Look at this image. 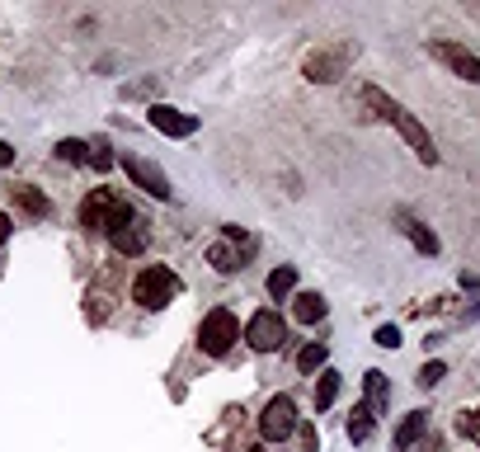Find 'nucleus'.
Segmentation results:
<instances>
[{"label":"nucleus","mask_w":480,"mask_h":452,"mask_svg":"<svg viewBox=\"0 0 480 452\" xmlns=\"http://www.w3.org/2000/svg\"><path fill=\"white\" fill-rule=\"evenodd\" d=\"M363 104L377 113L382 123H391L395 132H401L405 141H410V151L424 160V165H438V147H434V137H429V128H424L414 113L405 108V104H395L386 90H377V85H363Z\"/></svg>","instance_id":"obj_1"},{"label":"nucleus","mask_w":480,"mask_h":452,"mask_svg":"<svg viewBox=\"0 0 480 452\" xmlns=\"http://www.w3.org/2000/svg\"><path fill=\"white\" fill-rule=\"evenodd\" d=\"M132 217H137V212H132L113 189H95V193L80 203V226H85V231H113L118 221H132Z\"/></svg>","instance_id":"obj_2"},{"label":"nucleus","mask_w":480,"mask_h":452,"mask_svg":"<svg viewBox=\"0 0 480 452\" xmlns=\"http://www.w3.org/2000/svg\"><path fill=\"white\" fill-rule=\"evenodd\" d=\"M179 297V273H169L165 264H151V269H141L137 282H132V302L137 306H147V311H160Z\"/></svg>","instance_id":"obj_3"},{"label":"nucleus","mask_w":480,"mask_h":452,"mask_svg":"<svg viewBox=\"0 0 480 452\" xmlns=\"http://www.w3.org/2000/svg\"><path fill=\"white\" fill-rule=\"evenodd\" d=\"M236 339H240V321L231 316V311H226V306L208 311V316H203V330H198V349L212 354V358H221V354H231Z\"/></svg>","instance_id":"obj_4"},{"label":"nucleus","mask_w":480,"mask_h":452,"mask_svg":"<svg viewBox=\"0 0 480 452\" xmlns=\"http://www.w3.org/2000/svg\"><path fill=\"white\" fill-rule=\"evenodd\" d=\"M353 56H358V47L353 43H339V47H316V52H311L306 56V80L311 85H330V80H339V76H344V67L353 62Z\"/></svg>","instance_id":"obj_5"},{"label":"nucleus","mask_w":480,"mask_h":452,"mask_svg":"<svg viewBox=\"0 0 480 452\" xmlns=\"http://www.w3.org/2000/svg\"><path fill=\"white\" fill-rule=\"evenodd\" d=\"M245 339H250V349L273 354V349H282V339H288V325H282L278 311H260V316H250Z\"/></svg>","instance_id":"obj_6"},{"label":"nucleus","mask_w":480,"mask_h":452,"mask_svg":"<svg viewBox=\"0 0 480 452\" xmlns=\"http://www.w3.org/2000/svg\"><path fill=\"white\" fill-rule=\"evenodd\" d=\"M292 429H297V406L288 401V396H273V401L264 406V415H260V434L269 443H282Z\"/></svg>","instance_id":"obj_7"},{"label":"nucleus","mask_w":480,"mask_h":452,"mask_svg":"<svg viewBox=\"0 0 480 452\" xmlns=\"http://www.w3.org/2000/svg\"><path fill=\"white\" fill-rule=\"evenodd\" d=\"M429 52L438 56L443 67H452V76L471 80L475 90H480V56H475V52H466L462 43H429Z\"/></svg>","instance_id":"obj_8"},{"label":"nucleus","mask_w":480,"mask_h":452,"mask_svg":"<svg viewBox=\"0 0 480 452\" xmlns=\"http://www.w3.org/2000/svg\"><path fill=\"white\" fill-rule=\"evenodd\" d=\"M123 170H128V180L137 189H147L151 198H169V180H165V170H156L151 160H141V156H123Z\"/></svg>","instance_id":"obj_9"},{"label":"nucleus","mask_w":480,"mask_h":452,"mask_svg":"<svg viewBox=\"0 0 480 452\" xmlns=\"http://www.w3.org/2000/svg\"><path fill=\"white\" fill-rule=\"evenodd\" d=\"M151 128L165 132V137H193L198 132V118H193V113L169 108V104H151Z\"/></svg>","instance_id":"obj_10"},{"label":"nucleus","mask_w":480,"mask_h":452,"mask_svg":"<svg viewBox=\"0 0 480 452\" xmlns=\"http://www.w3.org/2000/svg\"><path fill=\"white\" fill-rule=\"evenodd\" d=\"M108 241H113V250H118V254H141L151 236H147V226H141V221L132 217V221H118V226H113Z\"/></svg>","instance_id":"obj_11"},{"label":"nucleus","mask_w":480,"mask_h":452,"mask_svg":"<svg viewBox=\"0 0 480 452\" xmlns=\"http://www.w3.org/2000/svg\"><path fill=\"white\" fill-rule=\"evenodd\" d=\"M424 429H429V410H410V415L401 419V429H395V438H391V443L405 452V447H414V443L424 438Z\"/></svg>","instance_id":"obj_12"},{"label":"nucleus","mask_w":480,"mask_h":452,"mask_svg":"<svg viewBox=\"0 0 480 452\" xmlns=\"http://www.w3.org/2000/svg\"><path fill=\"white\" fill-rule=\"evenodd\" d=\"M325 311H330V306H325V297H321V293H301V297L292 302V316H297L301 325H316V321H325Z\"/></svg>","instance_id":"obj_13"},{"label":"nucleus","mask_w":480,"mask_h":452,"mask_svg":"<svg viewBox=\"0 0 480 452\" xmlns=\"http://www.w3.org/2000/svg\"><path fill=\"white\" fill-rule=\"evenodd\" d=\"M401 231L410 236V245L419 250V254H438V236L429 231L424 221H414V217H401Z\"/></svg>","instance_id":"obj_14"},{"label":"nucleus","mask_w":480,"mask_h":452,"mask_svg":"<svg viewBox=\"0 0 480 452\" xmlns=\"http://www.w3.org/2000/svg\"><path fill=\"white\" fill-rule=\"evenodd\" d=\"M10 198H15V203H19L28 217H47V208H52V203H47V198H43L34 184H15V189H10Z\"/></svg>","instance_id":"obj_15"},{"label":"nucleus","mask_w":480,"mask_h":452,"mask_svg":"<svg viewBox=\"0 0 480 452\" xmlns=\"http://www.w3.org/2000/svg\"><path fill=\"white\" fill-rule=\"evenodd\" d=\"M391 406V386H386V373H367V410L382 415Z\"/></svg>","instance_id":"obj_16"},{"label":"nucleus","mask_w":480,"mask_h":452,"mask_svg":"<svg viewBox=\"0 0 480 452\" xmlns=\"http://www.w3.org/2000/svg\"><path fill=\"white\" fill-rule=\"evenodd\" d=\"M208 260H212V269H217V273H236V269H240V254H236V245H231V241H217V245L208 250Z\"/></svg>","instance_id":"obj_17"},{"label":"nucleus","mask_w":480,"mask_h":452,"mask_svg":"<svg viewBox=\"0 0 480 452\" xmlns=\"http://www.w3.org/2000/svg\"><path fill=\"white\" fill-rule=\"evenodd\" d=\"M321 382H316V410H330L334 406V396H339V373H330V367H325V373H316Z\"/></svg>","instance_id":"obj_18"},{"label":"nucleus","mask_w":480,"mask_h":452,"mask_svg":"<svg viewBox=\"0 0 480 452\" xmlns=\"http://www.w3.org/2000/svg\"><path fill=\"white\" fill-rule=\"evenodd\" d=\"M292 288H297V269H292V264H282V269H273V273H269V293H273L278 302L288 297Z\"/></svg>","instance_id":"obj_19"},{"label":"nucleus","mask_w":480,"mask_h":452,"mask_svg":"<svg viewBox=\"0 0 480 452\" xmlns=\"http://www.w3.org/2000/svg\"><path fill=\"white\" fill-rule=\"evenodd\" d=\"M325 358H330L325 344H306V349L297 354V367H301V373H325Z\"/></svg>","instance_id":"obj_20"},{"label":"nucleus","mask_w":480,"mask_h":452,"mask_svg":"<svg viewBox=\"0 0 480 452\" xmlns=\"http://www.w3.org/2000/svg\"><path fill=\"white\" fill-rule=\"evenodd\" d=\"M373 419H377L373 410L358 406V410H353V419H349V438H353V443H367V438H373Z\"/></svg>","instance_id":"obj_21"},{"label":"nucleus","mask_w":480,"mask_h":452,"mask_svg":"<svg viewBox=\"0 0 480 452\" xmlns=\"http://www.w3.org/2000/svg\"><path fill=\"white\" fill-rule=\"evenodd\" d=\"M56 156H62L66 165H85V160H90V141L66 137V141H56Z\"/></svg>","instance_id":"obj_22"},{"label":"nucleus","mask_w":480,"mask_h":452,"mask_svg":"<svg viewBox=\"0 0 480 452\" xmlns=\"http://www.w3.org/2000/svg\"><path fill=\"white\" fill-rule=\"evenodd\" d=\"M457 434H462L466 443H480V406H475V410H462V415H457Z\"/></svg>","instance_id":"obj_23"},{"label":"nucleus","mask_w":480,"mask_h":452,"mask_svg":"<svg viewBox=\"0 0 480 452\" xmlns=\"http://www.w3.org/2000/svg\"><path fill=\"white\" fill-rule=\"evenodd\" d=\"M443 377H447V367H443V363H424V367H419V377H414V382H419L424 391H429V386H438Z\"/></svg>","instance_id":"obj_24"},{"label":"nucleus","mask_w":480,"mask_h":452,"mask_svg":"<svg viewBox=\"0 0 480 452\" xmlns=\"http://www.w3.org/2000/svg\"><path fill=\"white\" fill-rule=\"evenodd\" d=\"M90 160H95V170H108V165H113V156H108V141H104V137L90 147Z\"/></svg>","instance_id":"obj_25"},{"label":"nucleus","mask_w":480,"mask_h":452,"mask_svg":"<svg viewBox=\"0 0 480 452\" xmlns=\"http://www.w3.org/2000/svg\"><path fill=\"white\" fill-rule=\"evenodd\" d=\"M377 344H382V349H395V344H401V330H395V325H382V330H377Z\"/></svg>","instance_id":"obj_26"},{"label":"nucleus","mask_w":480,"mask_h":452,"mask_svg":"<svg viewBox=\"0 0 480 452\" xmlns=\"http://www.w3.org/2000/svg\"><path fill=\"white\" fill-rule=\"evenodd\" d=\"M301 443H306V452L321 447V438H316V429H311V424H301Z\"/></svg>","instance_id":"obj_27"},{"label":"nucleus","mask_w":480,"mask_h":452,"mask_svg":"<svg viewBox=\"0 0 480 452\" xmlns=\"http://www.w3.org/2000/svg\"><path fill=\"white\" fill-rule=\"evenodd\" d=\"M5 165H15V147H10V141H0V170H5Z\"/></svg>","instance_id":"obj_28"},{"label":"nucleus","mask_w":480,"mask_h":452,"mask_svg":"<svg viewBox=\"0 0 480 452\" xmlns=\"http://www.w3.org/2000/svg\"><path fill=\"white\" fill-rule=\"evenodd\" d=\"M10 226H15V221H10L5 212H0V245H5V241H10Z\"/></svg>","instance_id":"obj_29"}]
</instances>
